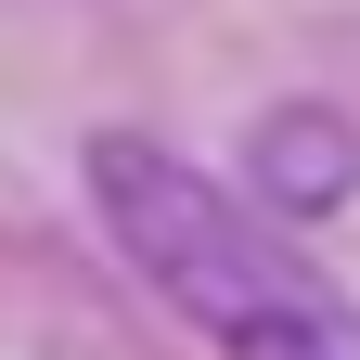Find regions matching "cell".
Returning <instances> with one entry per match:
<instances>
[{
  "label": "cell",
  "mask_w": 360,
  "mask_h": 360,
  "mask_svg": "<svg viewBox=\"0 0 360 360\" xmlns=\"http://www.w3.org/2000/svg\"><path fill=\"white\" fill-rule=\"evenodd\" d=\"M77 167H90L103 245L142 270V296L167 322H193L219 360H360V296L335 270H309V245L257 193L180 167L142 129H103Z\"/></svg>",
  "instance_id": "obj_1"
},
{
  "label": "cell",
  "mask_w": 360,
  "mask_h": 360,
  "mask_svg": "<svg viewBox=\"0 0 360 360\" xmlns=\"http://www.w3.org/2000/svg\"><path fill=\"white\" fill-rule=\"evenodd\" d=\"M245 180H257L270 219H335V206L360 193V129H347L335 103H270L257 142H245Z\"/></svg>",
  "instance_id": "obj_2"
}]
</instances>
